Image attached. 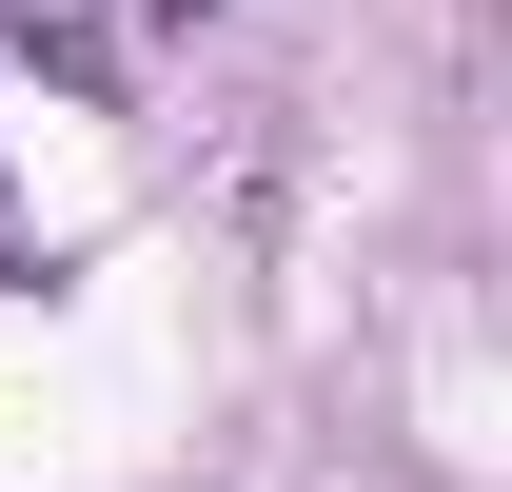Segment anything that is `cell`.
I'll return each mask as SVG.
<instances>
[{
    "label": "cell",
    "instance_id": "6da1fadb",
    "mask_svg": "<svg viewBox=\"0 0 512 492\" xmlns=\"http://www.w3.org/2000/svg\"><path fill=\"white\" fill-rule=\"evenodd\" d=\"M0 40H20L40 79H79V99L119 79V20H99V0H0Z\"/></svg>",
    "mask_w": 512,
    "mask_h": 492
}]
</instances>
